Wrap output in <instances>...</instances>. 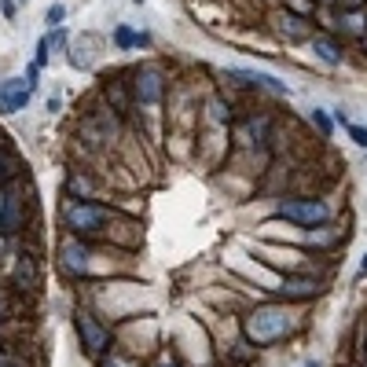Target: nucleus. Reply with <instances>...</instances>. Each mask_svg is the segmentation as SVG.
I'll use <instances>...</instances> for the list:
<instances>
[{
	"label": "nucleus",
	"mask_w": 367,
	"mask_h": 367,
	"mask_svg": "<svg viewBox=\"0 0 367 367\" xmlns=\"http://www.w3.org/2000/svg\"><path fill=\"white\" fill-rule=\"evenodd\" d=\"M110 220V210L100 202H88V199H70L62 206V225H67L74 235H95L103 232Z\"/></svg>",
	"instance_id": "1"
},
{
	"label": "nucleus",
	"mask_w": 367,
	"mask_h": 367,
	"mask_svg": "<svg viewBox=\"0 0 367 367\" xmlns=\"http://www.w3.org/2000/svg\"><path fill=\"white\" fill-rule=\"evenodd\" d=\"M286 331H291V316H286V309H279V305L253 309V312L246 316V338L258 342V345L279 342Z\"/></svg>",
	"instance_id": "2"
},
{
	"label": "nucleus",
	"mask_w": 367,
	"mask_h": 367,
	"mask_svg": "<svg viewBox=\"0 0 367 367\" xmlns=\"http://www.w3.org/2000/svg\"><path fill=\"white\" fill-rule=\"evenodd\" d=\"M129 88H133V100L140 107H158V103H162V95H166V70L154 67V62H151V67H140L133 74Z\"/></svg>",
	"instance_id": "3"
},
{
	"label": "nucleus",
	"mask_w": 367,
	"mask_h": 367,
	"mask_svg": "<svg viewBox=\"0 0 367 367\" xmlns=\"http://www.w3.org/2000/svg\"><path fill=\"white\" fill-rule=\"evenodd\" d=\"M279 217L294 220V225H305V228H316L327 220V206L320 199H283L279 202Z\"/></svg>",
	"instance_id": "4"
},
{
	"label": "nucleus",
	"mask_w": 367,
	"mask_h": 367,
	"mask_svg": "<svg viewBox=\"0 0 367 367\" xmlns=\"http://www.w3.org/2000/svg\"><path fill=\"white\" fill-rule=\"evenodd\" d=\"M77 334H81V345L88 356H103L110 345V331L95 320L92 312H77Z\"/></svg>",
	"instance_id": "5"
},
{
	"label": "nucleus",
	"mask_w": 367,
	"mask_h": 367,
	"mask_svg": "<svg viewBox=\"0 0 367 367\" xmlns=\"http://www.w3.org/2000/svg\"><path fill=\"white\" fill-rule=\"evenodd\" d=\"M29 95H34V88L26 85V77H8V81H0V114H19V110H26Z\"/></svg>",
	"instance_id": "6"
},
{
	"label": "nucleus",
	"mask_w": 367,
	"mask_h": 367,
	"mask_svg": "<svg viewBox=\"0 0 367 367\" xmlns=\"http://www.w3.org/2000/svg\"><path fill=\"white\" fill-rule=\"evenodd\" d=\"M15 228H22V199L15 187H8L4 199H0V232H15Z\"/></svg>",
	"instance_id": "7"
},
{
	"label": "nucleus",
	"mask_w": 367,
	"mask_h": 367,
	"mask_svg": "<svg viewBox=\"0 0 367 367\" xmlns=\"http://www.w3.org/2000/svg\"><path fill=\"white\" fill-rule=\"evenodd\" d=\"M316 279H309V276H294V279H286L283 283V298L286 301H309V298H316Z\"/></svg>",
	"instance_id": "8"
},
{
	"label": "nucleus",
	"mask_w": 367,
	"mask_h": 367,
	"mask_svg": "<svg viewBox=\"0 0 367 367\" xmlns=\"http://www.w3.org/2000/svg\"><path fill=\"white\" fill-rule=\"evenodd\" d=\"M279 34L286 37V41H305V37H312V29L305 26V19L301 15H279Z\"/></svg>",
	"instance_id": "9"
},
{
	"label": "nucleus",
	"mask_w": 367,
	"mask_h": 367,
	"mask_svg": "<svg viewBox=\"0 0 367 367\" xmlns=\"http://www.w3.org/2000/svg\"><path fill=\"white\" fill-rule=\"evenodd\" d=\"M15 283L26 286V291H34V286H37V261L29 258V253H22V258L15 261Z\"/></svg>",
	"instance_id": "10"
},
{
	"label": "nucleus",
	"mask_w": 367,
	"mask_h": 367,
	"mask_svg": "<svg viewBox=\"0 0 367 367\" xmlns=\"http://www.w3.org/2000/svg\"><path fill=\"white\" fill-rule=\"evenodd\" d=\"M312 52L320 55L327 67H342V59H345V55H342V48L334 44L331 37H312Z\"/></svg>",
	"instance_id": "11"
},
{
	"label": "nucleus",
	"mask_w": 367,
	"mask_h": 367,
	"mask_svg": "<svg viewBox=\"0 0 367 367\" xmlns=\"http://www.w3.org/2000/svg\"><path fill=\"white\" fill-rule=\"evenodd\" d=\"M62 265H67L70 272H85V265H88V250H85V246H77V243H67V246H62Z\"/></svg>",
	"instance_id": "12"
},
{
	"label": "nucleus",
	"mask_w": 367,
	"mask_h": 367,
	"mask_svg": "<svg viewBox=\"0 0 367 367\" xmlns=\"http://www.w3.org/2000/svg\"><path fill=\"white\" fill-rule=\"evenodd\" d=\"M92 177H85V173H70V177H67V195L70 199H88L92 195Z\"/></svg>",
	"instance_id": "13"
},
{
	"label": "nucleus",
	"mask_w": 367,
	"mask_h": 367,
	"mask_svg": "<svg viewBox=\"0 0 367 367\" xmlns=\"http://www.w3.org/2000/svg\"><path fill=\"white\" fill-rule=\"evenodd\" d=\"M44 44H48V52H62V48L70 44V34L62 26H55V29H48V34H44Z\"/></svg>",
	"instance_id": "14"
},
{
	"label": "nucleus",
	"mask_w": 367,
	"mask_h": 367,
	"mask_svg": "<svg viewBox=\"0 0 367 367\" xmlns=\"http://www.w3.org/2000/svg\"><path fill=\"white\" fill-rule=\"evenodd\" d=\"M114 48H118V52H129V48H136V29L133 26H118L114 29Z\"/></svg>",
	"instance_id": "15"
},
{
	"label": "nucleus",
	"mask_w": 367,
	"mask_h": 367,
	"mask_svg": "<svg viewBox=\"0 0 367 367\" xmlns=\"http://www.w3.org/2000/svg\"><path fill=\"white\" fill-rule=\"evenodd\" d=\"M15 173H19V162H15L11 154H0V184H8Z\"/></svg>",
	"instance_id": "16"
},
{
	"label": "nucleus",
	"mask_w": 367,
	"mask_h": 367,
	"mask_svg": "<svg viewBox=\"0 0 367 367\" xmlns=\"http://www.w3.org/2000/svg\"><path fill=\"white\" fill-rule=\"evenodd\" d=\"M228 118H232V110L220 103V100H210V121H217V125H228Z\"/></svg>",
	"instance_id": "17"
},
{
	"label": "nucleus",
	"mask_w": 367,
	"mask_h": 367,
	"mask_svg": "<svg viewBox=\"0 0 367 367\" xmlns=\"http://www.w3.org/2000/svg\"><path fill=\"white\" fill-rule=\"evenodd\" d=\"M62 19H67V8H62V4H52V8L44 11V22H48V29L62 26Z\"/></svg>",
	"instance_id": "18"
},
{
	"label": "nucleus",
	"mask_w": 367,
	"mask_h": 367,
	"mask_svg": "<svg viewBox=\"0 0 367 367\" xmlns=\"http://www.w3.org/2000/svg\"><path fill=\"white\" fill-rule=\"evenodd\" d=\"M312 125H316V129H320L323 136H331V129H334V125H331V118L323 114V110H312Z\"/></svg>",
	"instance_id": "19"
},
{
	"label": "nucleus",
	"mask_w": 367,
	"mask_h": 367,
	"mask_svg": "<svg viewBox=\"0 0 367 367\" xmlns=\"http://www.w3.org/2000/svg\"><path fill=\"white\" fill-rule=\"evenodd\" d=\"M345 129H349V136H353L360 147L367 151V129H363V125H349V121H345Z\"/></svg>",
	"instance_id": "20"
},
{
	"label": "nucleus",
	"mask_w": 367,
	"mask_h": 367,
	"mask_svg": "<svg viewBox=\"0 0 367 367\" xmlns=\"http://www.w3.org/2000/svg\"><path fill=\"white\" fill-rule=\"evenodd\" d=\"M48 59H52V52H48V44H44V37H41V41H37V55H34V62L44 70V67H48Z\"/></svg>",
	"instance_id": "21"
},
{
	"label": "nucleus",
	"mask_w": 367,
	"mask_h": 367,
	"mask_svg": "<svg viewBox=\"0 0 367 367\" xmlns=\"http://www.w3.org/2000/svg\"><path fill=\"white\" fill-rule=\"evenodd\" d=\"M37 77H41V67H37V62H29V67H26V85L37 88Z\"/></svg>",
	"instance_id": "22"
},
{
	"label": "nucleus",
	"mask_w": 367,
	"mask_h": 367,
	"mask_svg": "<svg viewBox=\"0 0 367 367\" xmlns=\"http://www.w3.org/2000/svg\"><path fill=\"white\" fill-rule=\"evenodd\" d=\"M0 11H4L8 19H15V0H0Z\"/></svg>",
	"instance_id": "23"
},
{
	"label": "nucleus",
	"mask_w": 367,
	"mask_h": 367,
	"mask_svg": "<svg viewBox=\"0 0 367 367\" xmlns=\"http://www.w3.org/2000/svg\"><path fill=\"white\" fill-rule=\"evenodd\" d=\"M103 367H133V363H125L121 356H107V360H103Z\"/></svg>",
	"instance_id": "24"
},
{
	"label": "nucleus",
	"mask_w": 367,
	"mask_h": 367,
	"mask_svg": "<svg viewBox=\"0 0 367 367\" xmlns=\"http://www.w3.org/2000/svg\"><path fill=\"white\" fill-rule=\"evenodd\" d=\"M360 276H367V253H363V265H360Z\"/></svg>",
	"instance_id": "25"
},
{
	"label": "nucleus",
	"mask_w": 367,
	"mask_h": 367,
	"mask_svg": "<svg viewBox=\"0 0 367 367\" xmlns=\"http://www.w3.org/2000/svg\"><path fill=\"white\" fill-rule=\"evenodd\" d=\"M305 367H320V363H312V360H309V363H305Z\"/></svg>",
	"instance_id": "26"
},
{
	"label": "nucleus",
	"mask_w": 367,
	"mask_h": 367,
	"mask_svg": "<svg viewBox=\"0 0 367 367\" xmlns=\"http://www.w3.org/2000/svg\"><path fill=\"white\" fill-rule=\"evenodd\" d=\"M162 367H177V363H162Z\"/></svg>",
	"instance_id": "27"
},
{
	"label": "nucleus",
	"mask_w": 367,
	"mask_h": 367,
	"mask_svg": "<svg viewBox=\"0 0 367 367\" xmlns=\"http://www.w3.org/2000/svg\"><path fill=\"white\" fill-rule=\"evenodd\" d=\"M133 4H143V0H133Z\"/></svg>",
	"instance_id": "28"
},
{
	"label": "nucleus",
	"mask_w": 367,
	"mask_h": 367,
	"mask_svg": "<svg viewBox=\"0 0 367 367\" xmlns=\"http://www.w3.org/2000/svg\"><path fill=\"white\" fill-rule=\"evenodd\" d=\"M363 48H367V41H363Z\"/></svg>",
	"instance_id": "29"
},
{
	"label": "nucleus",
	"mask_w": 367,
	"mask_h": 367,
	"mask_svg": "<svg viewBox=\"0 0 367 367\" xmlns=\"http://www.w3.org/2000/svg\"><path fill=\"white\" fill-rule=\"evenodd\" d=\"M0 140H4V136H0Z\"/></svg>",
	"instance_id": "30"
}]
</instances>
